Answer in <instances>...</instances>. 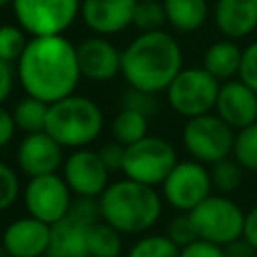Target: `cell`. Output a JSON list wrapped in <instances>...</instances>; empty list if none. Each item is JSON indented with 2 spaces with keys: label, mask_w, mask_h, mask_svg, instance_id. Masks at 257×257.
Masks as SVG:
<instances>
[{
  "label": "cell",
  "mask_w": 257,
  "mask_h": 257,
  "mask_svg": "<svg viewBox=\"0 0 257 257\" xmlns=\"http://www.w3.org/2000/svg\"><path fill=\"white\" fill-rule=\"evenodd\" d=\"M155 2H163V0H155Z\"/></svg>",
  "instance_id": "cell-42"
},
{
  "label": "cell",
  "mask_w": 257,
  "mask_h": 257,
  "mask_svg": "<svg viewBox=\"0 0 257 257\" xmlns=\"http://www.w3.org/2000/svg\"><path fill=\"white\" fill-rule=\"evenodd\" d=\"M179 257H225V251L217 243H211L205 239H195L193 243L181 247Z\"/></svg>",
  "instance_id": "cell-36"
},
{
  "label": "cell",
  "mask_w": 257,
  "mask_h": 257,
  "mask_svg": "<svg viewBox=\"0 0 257 257\" xmlns=\"http://www.w3.org/2000/svg\"><path fill=\"white\" fill-rule=\"evenodd\" d=\"M80 74L88 82H110L120 74V58L122 50L108 36H86L76 44Z\"/></svg>",
  "instance_id": "cell-14"
},
{
  "label": "cell",
  "mask_w": 257,
  "mask_h": 257,
  "mask_svg": "<svg viewBox=\"0 0 257 257\" xmlns=\"http://www.w3.org/2000/svg\"><path fill=\"white\" fill-rule=\"evenodd\" d=\"M179 163L177 149L163 137L147 135L124 149L122 175L143 185L161 187L173 167Z\"/></svg>",
  "instance_id": "cell-7"
},
{
  "label": "cell",
  "mask_w": 257,
  "mask_h": 257,
  "mask_svg": "<svg viewBox=\"0 0 257 257\" xmlns=\"http://www.w3.org/2000/svg\"><path fill=\"white\" fill-rule=\"evenodd\" d=\"M215 112L235 131L245 128L257 120V92L239 78L221 82Z\"/></svg>",
  "instance_id": "cell-17"
},
{
  "label": "cell",
  "mask_w": 257,
  "mask_h": 257,
  "mask_svg": "<svg viewBox=\"0 0 257 257\" xmlns=\"http://www.w3.org/2000/svg\"><path fill=\"white\" fill-rule=\"evenodd\" d=\"M18 197H22V185L18 171L0 159V213L8 211Z\"/></svg>",
  "instance_id": "cell-30"
},
{
  "label": "cell",
  "mask_w": 257,
  "mask_h": 257,
  "mask_svg": "<svg viewBox=\"0 0 257 257\" xmlns=\"http://www.w3.org/2000/svg\"><path fill=\"white\" fill-rule=\"evenodd\" d=\"M16 76L28 96L48 104L74 94L82 78L76 44L64 34L30 36L16 62Z\"/></svg>",
  "instance_id": "cell-1"
},
{
  "label": "cell",
  "mask_w": 257,
  "mask_h": 257,
  "mask_svg": "<svg viewBox=\"0 0 257 257\" xmlns=\"http://www.w3.org/2000/svg\"><path fill=\"white\" fill-rule=\"evenodd\" d=\"M165 235L177 245V247H185L189 243H193L195 239H199L195 225L191 221L189 213H177L169 223H167V231Z\"/></svg>",
  "instance_id": "cell-32"
},
{
  "label": "cell",
  "mask_w": 257,
  "mask_h": 257,
  "mask_svg": "<svg viewBox=\"0 0 257 257\" xmlns=\"http://www.w3.org/2000/svg\"><path fill=\"white\" fill-rule=\"evenodd\" d=\"M239 80H243L249 88L257 92V40L243 46L241 66H239Z\"/></svg>",
  "instance_id": "cell-34"
},
{
  "label": "cell",
  "mask_w": 257,
  "mask_h": 257,
  "mask_svg": "<svg viewBox=\"0 0 257 257\" xmlns=\"http://www.w3.org/2000/svg\"><path fill=\"white\" fill-rule=\"evenodd\" d=\"M60 171L74 197L98 199L104 193V189L110 185V171L102 163L98 151L90 147L70 151Z\"/></svg>",
  "instance_id": "cell-12"
},
{
  "label": "cell",
  "mask_w": 257,
  "mask_h": 257,
  "mask_svg": "<svg viewBox=\"0 0 257 257\" xmlns=\"http://www.w3.org/2000/svg\"><path fill=\"white\" fill-rule=\"evenodd\" d=\"M223 251H225V257H257V249L243 237L223 245Z\"/></svg>",
  "instance_id": "cell-39"
},
{
  "label": "cell",
  "mask_w": 257,
  "mask_h": 257,
  "mask_svg": "<svg viewBox=\"0 0 257 257\" xmlns=\"http://www.w3.org/2000/svg\"><path fill=\"white\" fill-rule=\"evenodd\" d=\"M88 225L66 215L50 225V245L46 257H90L88 255Z\"/></svg>",
  "instance_id": "cell-19"
},
{
  "label": "cell",
  "mask_w": 257,
  "mask_h": 257,
  "mask_svg": "<svg viewBox=\"0 0 257 257\" xmlns=\"http://www.w3.org/2000/svg\"><path fill=\"white\" fill-rule=\"evenodd\" d=\"M241 56H243V48L237 44V40L219 38L205 48L201 56V66L219 82H227L239 76Z\"/></svg>",
  "instance_id": "cell-20"
},
{
  "label": "cell",
  "mask_w": 257,
  "mask_h": 257,
  "mask_svg": "<svg viewBox=\"0 0 257 257\" xmlns=\"http://www.w3.org/2000/svg\"><path fill=\"white\" fill-rule=\"evenodd\" d=\"M26 32L18 24H0V58L6 62H18L26 44Z\"/></svg>",
  "instance_id": "cell-29"
},
{
  "label": "cell",
  "mask_w": 257,
  "mask_h": 257,
  "mask_svg": "<svg viewBox=\"0 0 257 257\" xmlns=\"http://www.w3.org/2000/svg\"><path fill=\"white\" fill-rule=\"evenodd\" d=\"M72 191L58 173L30 177L22 187V205L26 215L36 217L48 225L64 219L72 205Z\"/></svg>",
  "instance_id": "cell-11"
},
{
  "label": "cell",
  "mask_w": 257,
  "mask_h": 257,
  "mask_svg": "<svg viewBox=\"0 0 257 257\" xmlns=\"http://www.w3.org/2000/svg\"><path fill=\"white\" fill-rule=\"evenodd\" d=\"M211 171V181H213V189L221 195H231L235 193L241 183H243V173L245 169L231 157L223 159V161H217L215 165L209 167Z\"/></svg>",
  "instance_id": "cell-26"
},
{
  "label": "cell",
  "mask_w": 257,
  "mask_h": 257,
  "mask_svg": "<svg viewBox=\"0 0 257 257\" xmlns=\"http://www.w3.org/2000/svg\"><path fill=\"white\" fill-rule=\"evenodd\" d=\"M68 215L74 217L76 221L88 225V227L94 225V223H98L100 221V205H98V199H94V197H74Z\"/></svg>",
  "instance_id": "cell-33"
},
{
  "label": "cell",
  "mask_w": 257,
  "mask_h": 257,
  "mask_svg": "<svg viewBox=\"0 0 257 257\" xmlns=\"http://www.w3.org/2000/svg\"><path fill=\"white\" fill-rule=\"evenodd\" d=\"M243 239H247L257 249V205H253L249 211H245V223H243Z\"/></svg>",
  "instance_id": "cell-40"
},
{
  "label": "cell",
  "mask_w": 257,
  "mask_h": 257,
  "mask_svg": "<svg viewBox=\"0 0 257 257\" xmlns=\"http://www.w3.org/2000/svg\"><path fill=\"white\" fill-rule=\"evenodd\" d=\"M167 24L181 34H195L201 30L209 16V0H163Z\"/></svg>",
  "instance_id": "cell-21"
},
{
  "label": "cell",
  "mask_w": 257,
  "mask_h": 257,
  "mask_svg": "<svg viewBox=\"0 0 257 257\" xmlns=\"http://www.w3.org/2000/svg\"><path fill=\"white\" fill-rule=\"evenodd\" d=\"M211 18L223 38H247L257 30V0H215Z\"/></svg>",
  "instance_id": "cell-18"
},
{
  "label": "cell",
  "mask_w": 257,
  "mask_h": 257,
  "mask_svg": "<svg viewBox=\"0 0 257 257\" xmlns=\"http://www.w3.org/2000/svg\"><path fill=\"white\" fill-rule=\"evenodd\" d=\"M16 122L12 116V110H8L4 104H0V149L8 147L16 135Z\"/></svg>",
  "instance_id": "cell-38"
},
{
  "label": "cell",
  "mask_w": 257,
  "mask_h": 257,
  "mask_svg": "<svg viewBox=\"0 0 257 257\" xmlns=\"http://www.w3.org/2000/svg\"><path fill=\"white\" fill-rule=\"evenodd\" d=\"M48 102L36 98V96H22L14 108H12V116L16 122V128L24 135L28 133H38L46 128V116H48Z\"/></svg>",
  "instance_id": "cell-23"
},
{
  "label": "cell",
  "mask_w": 257,
  "mask_h": 257,
  "mask_svg": "<svg viewBox=\"0 0 257 257\" xmlns=\"http://www.w3.org/2000/svg\"><path fill=\"white\" fill-rule=\"evenodd\" d=\"M50 225L24 215L10 221L2 231V251L8 257H46Z\"/></svg>",
  "instance_id": "cell-15"
},
{
  "label": "cell",
  "mask_w": 257,
  "mask_h": 257,
  "mask_svg": "<svg viewBox=\"0 0 257 257\" xmlns=\"http://www.w3.org/2000/svg\"><path fill=\"white\" fill-rule=\"evenodd\" d=\"M44 131L64 149H84L102 135L104 112L96 100L74 92L48 106Z\"/></svg>",
  "instance_id": "cell-4"
},
{
  "label": "cell",
  "mask_w": 257,
  "mask_h": 257,
  "mask_svg": "<svg viewBox=\"0 0 257 257\" xmlns=\"http://www.w3.org/2000/svg\"><path fill=\"white\" fill-rule=\"evenodd\" d=\"M221 82L203 66H183L165 90L169 108L181 118H193L215 110Z\"/></svg>",
  "instance_id": "cell-6"
},
{
  "label": "cell",
  "mask_w": 257,
  "mask_h": 257,
  "mask_svg": "<svg viewBox=\"0 0 257 257\" xmlns=\"http://www.w3.org/2000/svg\"><path fill=\"white\" fill-rule=\"evenodd\" d=\"M12 2H14V0H0V10H4V8H8V6H12Z\"/></svg>",
  "instance_id": "cell-41"
},
{
  "label": "cell",
  "mask_w": 257,
  "mask_h": 257,
  "mask_svg": "<svg viewBox=\"0 0 257 257\" xmlns=\"http://www.w3.org/2000/svg\"><path fill=\"white\" fill-rule=\"evenodd\" d=\"M211 193V171L207 165L195 159L179 161L161 185L163 201L177 213H191Z\"/></svg>",
  "instance_id": "cell-10"
},
{
  "label": "cell",
  "mask_w": 257,
  "mask_h": 257,
  "mask_svg": "<svg viewBox=\"0 0 257 257\" xmlns=\"http://www.w3.org/2000/svg\"><path fill=\"white\" fill-rule=\"evenodd\" d=\"M179 251L165 233H145L128 247L126 257H179Z\"/></svg>",
  "instance_id": "cell-25"
},
{
  "label": "cell",
  "mask_w": 257,
  "mask_h": 257,
  "mask_svg": "<svg viewBox=\"0 0 257 257\" xmlns=\"http://www.w3.org/2000/svg\"><path fill=\"white\" fill-rule=\"evenodd\" d=\"M189 215L199 239L223 247L243 235L245 211L229 195L211 193Z\"/></svg>",
  "instance_id": "cell-8"
},
{
  "label": "cell",
  "mask_w": 257,
  "mask_h": 257,
  "mask_svg": "<svg viewBox=\"0 0 257 257\" xmlns=\"http://www.w3.org/2000/svg\"><path fill=\"white\" fill-rule=\"evenodd\" d=\"M235 133L237 131L213 110L187 118L181 128V143L191 159L211 167L233 155Z\"/></svg>",
  "instance_id": "cell-5"
},
{
  "label": "cell",
  "mask_w": 257,
  "mask_h": 257,
  "mask_svg": "<svg viewBox=\"0 0 257 257\" xmlns=\"http://www.w3.org/2000/svg\"><path fill=\"white\" fill-rule=\"evenodd\" d=\"M120 108H131V110L143 112V114H147L151 118L159 108L157 94L126 86V90H122V94H120Z\"/></svg>",
  "instance_id": "cell-31"
},
{
  "label": "cell",
  "mask_w": 257,
  "mask_h": 257,
  "mask_svg": "<svg viewBox=\"0 0 257 257\" xmlns=\"http://www.w3.org/2000/svg\"><path fill=\"white\" fill-rule=\"evenodd\" d=\"M108 131L112 141L128 147L149 135V116L131 108H118V112L110 120Z\"/></svg>",
  "instance_id": "cell-22"
},
{
  "label": "cell",
  "mask_w": 257,
  "mask_h": 257,
  "mask_svg": "<svg viewBox=\"0 0 257 257\" xmlns=\"http://www.w3.org/2000/svg\"><path fill=\"white\" fill-rule=\"evenodd\" d=\"M183 70V48L175 34L163 30L139 32L124 48L120 76L126 86L159 94Z\"/></svg>",
  "instance_id": "cell-2"
},
{
  "label": "cell",
  "mask_w": 257,
  "mask_h": 257,
  "mask_svg": "<svg viewBox=\"0 0 257 257\" xmlns=\"http://www.w3.org/2000/svg\"><path fill=\"white\" fill-rule=\"evenodd\" d=\"M139 0H80L82 24L98 36H114L133 26Z\"/></svg>",
  "instance_id": "cell-16"
},
{
  "label": "cell",
  "mask_w": 257,
  "mask_h": 257,
  "mask_svg": "<svg viewBox=\"0 0 257 257\" xmlns=\"http://www.w3.org/2000/svg\"><path fill=\"white\" fill-rule=\"evenodd\" d=\"M165 24H167V16H165L163 2H155V0H139L137 2L135 16H133V26L139 32L163 30Z\"/></svg>",
  "instance_id": "cell-28"
},
{
  "label": "cell",
  "mask_w": 257,
  "mask_h": 257,
  "mask_svg": "<svg viewBox=\"0 0 257 257\" xmlns=\"http://www.w3.org/2000/svg\"><path fill=\"white\" fill-rule=\"evenodd\" d=\"M16 167L22 175L38 177V175H50L58 173L64 163V147L52 139L46 131L28 133L20 139L16 145Z\"/></svg>",
  "instance_id": "cell-13"
},
{
  "label": "cell",
  "mask_w": 257,
  "mask_h": 257,
  "mask_svg": "<svg viewBox=\"0 0 257 257\" xmlns=\"http://www.w3.org/2000/svg\"><path fill=\"white\" fill-rule=\"evenodd\" d=\"M233 159L249 173H257V120L235 133Z\"/></svg>",
  "instance_id": "cell-27"
},
{
  "label": "cell",
  "mask_w": 257,
  "mask_h": 257,
  "mask_svg": "<svg viewBox=\"0 0 257 257\" xmlns=\"http://www.w3.org/2000/svg\"><path fill=\"white\" fill-rule=\"evenodd\" d=\"M124 145L116 143V141H108L98 149V155L102 159V163L106 165V169L110 173H120L122 171V161H124Z\"/></svg>",
  "instance_id": "cell-35"
},
{
  "label": "cell",
  "mask_w": 257,
  "mask_h": 257,
  "mask_svg": "<svg viewBox=\"0 0 257 257\" xmlns=\"http://www.w3.org/2000/svg\"><path fill=\"white\" fill-rule=\"evenodd\" d=\"M16 24L30 36L64 34L80 16V0H14Z\"/></svg>",
  "instance_id": "cell-9"
},
{
  "label": "cell",
  "mask_w": 257,
  "mask_h": 257,
  "mask_svg": "<svg viewBox=\"0 0 257 257\" xmlns=\"http://www.w3.org/2000/svg\"><path fill=\"white\" fill-rule=\"evenodd\" d=\"M122 233L106 221H98L88 229V255L90 257H120Z\"/></svg>",
  "instance_id": "cell-24"
},
{
  "label": "cell",
  "mask_w": 257,
  "mask_h": 257,
  "mask_svg": "<svg viewBox=\"0 0 257 257\" xmlns=\"http://www.w3.org/2000/svg\"><path fill=\"white\" fill-rule=\"evenodd\" d=\"M16 80H18V76H16L14 64L0 58V104H4L12 96Z\"/></svg>",
  "instance_id": "cell-37"
},
{
  "label": "cell",
  "mask_w": 257,
  "mask_h": 257,
  "mask_svg": "<svg viewBox=\"0 0 257 257\" xmlns=\"http://www.w3.org/2000/svg\"><path fill=\"white\" fill-rule=\"evenodd\" d=\"M163 195L157 187L133 179H116L98 197L100 219L122 235H145L163 215Z\"/></svg>",
  "instance_id": "cell-3"
}]
</instances>
